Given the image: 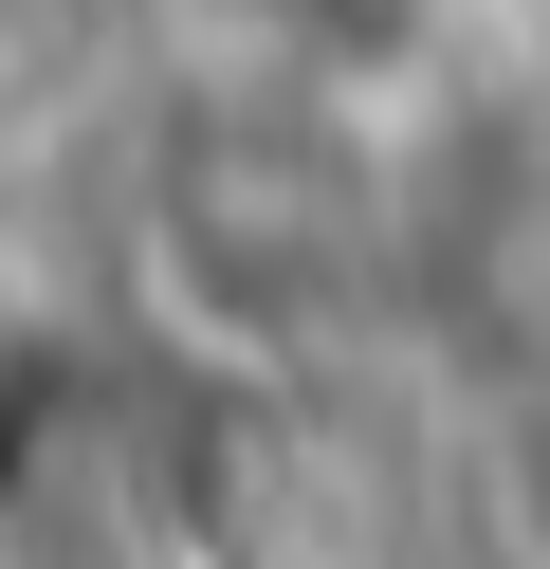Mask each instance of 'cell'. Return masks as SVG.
Segmentation results:
<instances>
[]
</instances>
